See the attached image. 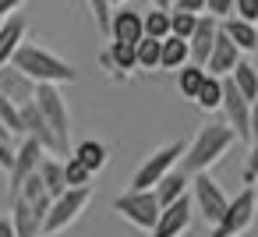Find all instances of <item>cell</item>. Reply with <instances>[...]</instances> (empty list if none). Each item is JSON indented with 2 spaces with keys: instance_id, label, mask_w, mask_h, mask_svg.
<instances>
[{
  "instance_id": "obj_1",
  "label": "cell",
  "mask_w": 258,
  "mask_h": 237,
  "mask_svg": "<svg viewBox=\"0 0 258 237\" xmlns=\"http://www.w3.org/2000/svg\"><path fill=\"white\" fill-rule=\"evenodd\" d=\"M237 142V135L223 124V121H205L198 128V135L187 142L184 156H180V173L184 177H198V173H209V166H216L230 145Z\"/></svg>"
},
{
  "instance_id": "obj_2",
  "label": "cell",
  "mask_w": 258,
  "mask_h": 237,
  "mask_svg": "<svg viewBox=\"0 0 258 237\" xmlns=\"http://www.w3.org/2000/svg\"><path fill=\"white\" fill-rule=\"evenodd\" d=\"M29 82H36V85H71V82H78V68L71 64V61H64V57H57L53 50H46V46H39V43H22L18 46V53H15V61H11Z\"/></svg>"
},
{
  "instance_id": "obj_3",
  "label": "cell",
  "mask_w": 258,
  "mask_h": 237,
  "mask_svg": "<svg viewBox=\"0 0 258 237\" xmlns=\"http://www.w3.org/2000/svg\"><path fill=\"white\" fill-rule=\"evenodd\" d=\"M36 110L43 113L46 128L57 138V156H71V110L68 99L57 85H39L36 89Z\"/></svg>"
},
{
  "instance_id": "obj_4",
  "label": "cell",
  "mask_w": 258,
  "mask_h": 237,
  "mask_svg": "<svg viewBox=\"0 0 258 237\" xmlns=\"http://www.w3.org/2000/svg\"><path fill=\"white\" fill-rule=\"evenodd\" d=\"M184 149H187V142H184V138H173V142L159 145V149H156L152 156H145V159H142V166L131 173V188H127V191H152L166 173H173V170L180 166Z\"/></svg>"
},
{
  "instance_id": "obj_5",
  "label": "cell",
  "mask_w": 258,
  "mask_h": 237,
  "mask_svg": "<svg viewBox=\"0 0 258 237\" xmlns=\"http://www.w3.org/2000/svg\"><path fill=\"white\" fill-rule=\"evenodd\" d=\"M187 198H191V209H195V216H198V219H205L209 226H216V223L223 219L226 205H230L226 191L219 188V181H216L212 173H198V177H191Z\"/></svg>"
},
{
  "instance_id": "obj_6",
  "label": "cell",
  "mask_w": 258,
  "mask_h": 237,
  "mask_svg": "<svg viewBox=\"0 0 258 237\" xmlns=\"http://www.w3.org/2000/svg\"><path fill=\"white\" fill-rule=\"evenodd\" d=\"M89 202H92V188H68V191L50 205V212H46V219H43V237L64 233V230L89 209Z\"/></svg>"
},
{
  "instance_id": "obj_7",
  "label": "cell",
  "mask_w": 258,
  "mask_h": 237,
  "mask_svg": "<svg viewBox=\"0 0 258 237\" xmlns=\"http://www.w3.org/2000/svg\"><path fill=\"white\" fill-rule=\"evenodd\" d=\"M113 209H117L135 230H142V233H152L156 223H159V212H163L152 191H124V195L113 202Z\"/></svg>"
},
{
  "instance_id": "obj_8",
  "label": "cell",
  "mask_w": 258,
  "mask_h": 237,
  "mask_svg": "<svg viewBox=\"0 0 258 237\" xmlns=\"http://www.w3.org/2000/svg\"><path fill=\"white\" fill-rule=\"evenodd\" d=\"M251 223H254V191H251V188H240V191L230 198L223 219L212 226L209 237H240Z\"/></svg>"
},
{
  "instance_id": "obj_9",
  "label": "cell",
  "mask_w": 258,
  "mask_h": 237,
  "mask_svg": "<svg viewBox=\"0 0 258 237\" xmlns=\"http://www.w3.org/2000/svg\"><path fill=\"white\" fill-rule=\"evenodd\" d=\"M219 113H223V124L237 135V142H247V145H251V103L233 89L230 78H223V103H219Z\"/></svg>"
},
{
  "instance_id": "obj_10",
  "label": "cell",
  "mask_w": 258,
  "mask_h": 237,
  "mask_svg": "<svg viewBox=\"0 0 258 237\" xmlns=\"http://www.w3.org/2000/svg\"><path fill=\"white\" fill-rule=\"evenodd\" d=\"M43 156H46V149H43L39 142H32V138H22V142L15 145V163H11V173H8V191H11V198H15L18 188L39 170Z\"/></svg>"
},
{
  "instance_id": "obj_11",
  "label": "cell",
  "mask_w": 258,
  "mask_h": 237,
  "mask_svg": "<svg viewBox=\"0 0 258 237\" xmlns=\"http://www.w3.org/2000/svg\"><path fill=\"white\" fill-rule=\"evenodd\" d=\"M191 219H195V209H191V198L184 195L180 202H173V205H166L159 212V223H156V230L149 237H180L191 226Z\"/></svg>"
},
{
  "instance_id": "obj_12",
  "label": "cell",
  "mask_w": 258,
  "mask_h": 237,
  "mask_svg": "<svg viewBox=\"0 0 258 237\" xmlns=\"http://www.w3.org/2000/svg\"><path fill=\"white\" fill-rule=\"evenodd\" d=\"M145 39L142 32V11L138 8H113V25H110V43L138 46Z\"/></svg>"
},
{
  "instance_id": "obj_13",
  "label": "cell",
  "mask_w": 258,
  "mask_h": 237,
  "mask_svg": "<svg viewBox=\"0 0 258 237\" xmlns=\"http://www.w3.org/2000/svg\"><path fill=\"white\" fill-rule=\"evenodd\" d=\"M36 82H29L15 64H8V68H0V96H4L8 103H15V106H25V103H32L36 99Z\"/></svg>"
},
{
  "instance_id": "obj_14",
  "label": "cell",
  "mask_w": 258,
  "mask_h": 237,
  "mask_svg": "<svg viewBox=\"0 0 258 237\" xmlns=\"http://www.w3.org/2000/svg\"><path fill=\"white\" fill-rule=\"evenodd\" d=\"M244 57H240V50L219 32L216 36V43H212V53H209V61H205V75L209 78H230L233 75V68L240 64Z\"/></svg>"
},
{
  "instance_id": "obj_15",
  "label": "cell",
  "mask_w": 258,
  "mask_h": 237,
  "mask_svg": "<svg viewBox=\"0 0 258 237\" xmlns=\"http://www.w3.org/2000/svg\"><path fill=\"white\" fill-rule=\"evenodd\" d=\"M25 32H29V18L18 11L11 18L0 22V68H8L18 53V46L25 43Z\"/></svg>"
},
{
  "instance_id": "obj_16",
  "label": "cell",
  "mask_w": 258,
  "mask_h": 237,
  "mask_svg": "<svg viewBox=\"0 0 258 237\" xmlns=\"http://www.w3.org/2000/svg\"><path fill=\"white\" fill-rule=\"evenodd\" d=\"M18 117H22V138L39 142L46 152H57V138H53V131L46 128L43 113L36 110V99H32V103H25V106H18Z\"/></svg>"
},
{
  "instance_id": "obj_17",
  "label": "cell",
  "mask_w": 258,
  "mask_h": 237,
  "mask_svg": "<svg viewBox=\"0 0 258 237\" xmlns=\"http://www.w3.org/2000/svg\"><path fill=\"white\" fill-rule=\"evenodd\" d=\"M216 36H219V22H212L209 15H202V18H198L195 36L187 39V53H191V64H195V68H202V71H205V61H209V53H212Z\"/></svg>"
},
{
  "instance_id": "obj_18",
  "label": "cell",
  "mask_w": 258,
  "mask_h": 237,
  "mask_svg": "<svg viewBox=\"0 0 258 237\" xmlns=\"http://www.w3.org/2000/svg\"><path fill=\"white\" fill-rule=\"evenodd\" d=\"M99 64L106 68V75H117V78H131L138 71L135 64V46H124V43H110L103 53H99Z\"/></svg>"
},
{
  "instance_id": "obj_19",
  "label": "cell",
  "mask_w": 258,
  "mask_h": 237,
  "mask_svg": "<svg viewBox=\"0 0 258 237\" xmlns=\"http://www.w3.org/2000/svg\"><path fill=\"white\" fill-rule=\"evenodd\" d=\"M71 156L96 177L103 166H106V159H110V149L99 142V138H85V142H78V145H71Z\"/></svg>"
},
{
  "instance_id": "obj_20",
  "label": "cell",
  "mask_w": 258,
  "mask_h": 237,
  "mask_svg": "<svg viewBox=\"0 0 258 237\" xmlns=\"http://www.w3.org/2000/svg\"><path fill=\"white\" fill-rule=\"evenodd\" d=\"M43 212L29 209L25 202H11V223H15V237H43Z\"/></svg>"
},
{
  "instance_id": "obj_21",
  "label": "cell",
  "mask_w": 258,
  "mask_h": 237,
  "mask_svg": "<svg viewBox=\"0 0 258 237\" xmlns=\"http://www.w3.org/2000/svg\"><path fill=\"white\" fill-rule=\"evenodd\" d=\"M219 32L240 50V57L244 53H254L258 50V36H254V25H247V22H240V18H226L223 25H219Z\"/></svg>"
},
{
  "instance_id": "obj_22",
  "label": "cell",
  "mask_w": 258,
  "mask_h": 237,
  "mask_svg": "<svg viewBox=\"0 0 258 237\" xmlns=\"http://www.w3.org/2000/svg\"><path fill=\"white\" fill-rule=\"evenodd\" d=\"M187 188H191V177H184L180 170H173V173H166V177H163V181L152 188V195H156L159 209H166V205L180 202V198L187 195Z\"/></svg>"
},
{
  "instance_id": "obj_23",
  "label": "cell",
  "mask_w": 258,
  "mask_h": 237,
  "mask_svg": "<svg viewBox=\"0 0 258 237\" xmlns=\"http://www.w3.org/2000/svg\"><path fill=\"white\" fill-rule=\"evenodd\" d=\"M191 64V53H187V43L177 39V36H166L159 43V71H180Z\"/></svg>"
},
{
  "instance_id": "obj_24",
  "label": "cell",
  "mask_w": 258,
  "mask_h": 237,
  "mask_svg": "<svg viewBox=\"0 0 258 237\" xmlns=\"http://www.w3.org/2000/svg\"><path fill=\"white\" fill-rule=\"evenodd\" d=\"M39 181H43V188H46V195H50V202H57L64 191H68V184H64V163L57 159V156H43V163H39Z\"/></svg>"
},
{
  "instance_id": "obj_25",
  "label": "cell",
  "mask_w": 258,
  "mask_h": 237,
  "mask_svg": "<svg viewBox=\"0 0 258 237\" xmlns=\"http://www.w3.org/2000/svg\"><path fill=\"white\" fill-rule=\"evenodd\" d=\"M142 32H145V39L163 43L170 36V4H156L149 11H142Z\"/></svg>"
},
{
  "instance_id": "obj_26",
  "label": "cell",
  "mask_w": 258,
  "mask_h": 237,
  "mask_svg": "<svg viewBox=\"0 0 258 237\" xmlns=\"http://www.w3.org/2000/svg\"><path fill=\"white\" fill-rule=\"evenodd\" d=\"M230 82H233V89H237L247 103H254V99H258V68H254L251 61H240V64L233 68Z\"/></svg>"
},
{
  "instance_id": "obj_27",
  "label": "cell",
  "mask_w": 258,
  "mask_h": 237,
  "mask_svg": "<svg viewBox=\"0 0 258 237\" xmlns=\"http://www.w3.org/2000/svg\"><path fill=\"white\" fill-rule=\"evenodd\" d=\"M205 78H209V75H205L202 68H195V64L180 68V71H177V89H180V96L195 103V96H198V89L205 85Z\"/></svg>"
},
{
  "instance_id": "obj_28",
  "label": "cell",
  "mask_w": 258,
  "mask_h": 237,
  "mask_svg": "<svg viewBox=\"0 0 258 237\" xmlns=\"http://www.w3.org/2000/svg\"><path fill=\"white\" fill-rule=\"evenodd\" d=\"M219 103H223V78H205V85L195 96V106L212 113V110H219Z\"/></svg>"
},
{
  "instance_id": "obj_29",
  "label": "cell",
  "mask_w": 258,
  "mask_h": 237,
  "mask_svg": "<svg viewBox=\"0 0 258 237\" xmlns=\"http://www.w3.org/2000/svg\"><path fill=\"white\" fill-rule=\"evenodd\" d=\"M135 64L142 71H159V43L156 39H142L135 46Z\"/></svg>"
},
{
  "instance_id": "obj_30",
  "label": "cell",
  "mask_w": 258,
  "mask_h": 237,
  "mask_svg": "<svg viewBox=\"0 0 258 237\" xmlns=\"http://www.w3.org/2000/svg\"><path fill=\"white\" fill-rule=\"evenodd\" d=\"M85 11L92 15V22H96L99 36H106V39H110V25H113V4H106V0H92V4H85Z\"/></svg>"
},
{
  "instance_id": "obj_31",
  "label": "cell",
  "mask_w": 258,
  "mask_h": 237,
  "mask_svg": "<svg viewBox=\"0 0 258 237\" xmlns=\"http://www.w3.org/2000/svg\"><path fill=\"white\" fill-rule=\"evenodd\" d=\"M64 184H68V188H92V173H89L75 156H68V159H64Z\"/></svg>"
},
{
  "instance_id": "obj_32",
  "label": "cell",
  "mask_w": 258,
  "mask_h": 237,
  "mask_svg": "<svg viewBox=\"0 0 258 237\" xmlns=\"http://www.w3.org/2000/svg\"><path fill=\"white\" fill-rule=\"evenodd\" d=\"M205 15L223 25L226 18H233V0H205Z\"/></svg>"
},
{
  "instance_id": "obj_33",
  "label": "cell",
  "mask_w": 258,
  "mask_h": 237,
  "mask_svg": "<svg viewBox=\"0 0 258 237\" xmlns=\"http://www.w3.org/2000/svg\"><path fill=\"white\" fill-rule=\"evenodd\" d=\"M233 18L254 25L258 22V0H233Z\"/></svg>"
},
{
  "instance_id": "obj_34",
  "label": "cell",
  "mask_w": 258,
  "mask_h": 237,
  "mask_svg": "<svg viewBox=\"0 0 258 237\" xmlns=\"http://www.w3.org/2000/svg\"><path fill=\"white\" fill-rule=\"evenodd\" d=\"M258 181V138H251V149H247V163H244V188H251Z\"/></svg>"
},
{
  "instance_id": "obj_35",
  "label": "cell",
  "mask_w": 258,
  "mask_h": 237,
  "mask_svg": "<svg viewBox=\"0 0 258 237\" xmlns=\"http://www.w3.org/2000/svg\"><path fill=\"white\" fill-rule=\"evenodd\" d=\"M170 11H184V15L202 18L205 15V0H177V4H170Z\"/></svg>"
},
{
  "instance_id": "obj_36",
  "label": "cell",
  "mask_w": 258,
  "mask_h": 237,
  "mask_svg": "<svg viewBox=\"0 0 258 237\" xmlns=\"http://www.w3.org/2000/svg\"><path fill=\"white\" fill-rule=\"evenodd\" d=\"M11 163H15V145L0 138V170H4V173H11Z\"/></svg>"
},
{
  "instance_id": "obj_37",
  "label": "cell",
  "mask_w": 258,
  "mask_h": 237,
  "mask_svg": "<svg viewBox=\"0 0 258 237\" xmlns=\"http://www.w3.org/2000/svg\"><path fill=\"white\" fill-rule=\"evenodd\" d=\"M22 11V4H18V0H0V22H4V18H11V15H18Z\"/></svg>"
},
{
  "instance_id": "obj_38",
  "label": "cell",
  "mask_w": 258,
  "mask_h": 237,
  "mask_svg": "<svg viewBox=\"0 0 258 237\" xmlns=\"http://www.w3.org/2000/svg\"><path fill=\"white\" fill-rule=\"evenodd\" d=\"M0 237H15V223H11V216H0Z\"/></svg>"
},
{
  "instance_id": "obj_39",
  "label": "cell",
  "mask_w": 258,
  "mask_h": 237,
  "mask_svg": "<svg viewBox=\"0 0 258 237\" xmlns=\"http://www.w3.org/2000/svg\"><path fill=\"white\" fill-rule=\"evenodd\" d=\"M251 138H258V99L251 103Z\"/></svg>"
},
{
  "instance_id": "obj_40",
  "label": "cell",
  "mask_w": 258,
  "mask_h": 237,
  "mask_svg": "<svg viewBox=\"0 0 258 237\" xmlns=\"http://www.w3.org/2000/svg\"><path fill=\"white\" fill-rule=\"evenodd\" d=\"M251 191H254V223H258V181L251 184Z\"/></svg>"
},
{
  "instance_id": "obj_41",
  "label": "cell",
  "mask_w": 258,
  "mask_h": 237,
  "mask_svg": "<svg viewBox=\"0 0 258 237\" xmlns=\"http://www.w3.org/2000/svg\"><path fill=\"white\" fill-rule=\"evenodd\" d=\"M254 36H258V22H254ZM254 53H258V50H254Z\"/></svg>"
}]
</instances>
